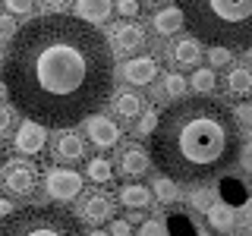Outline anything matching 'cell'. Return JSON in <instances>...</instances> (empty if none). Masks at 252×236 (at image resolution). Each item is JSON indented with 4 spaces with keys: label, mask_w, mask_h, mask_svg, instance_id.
I'll list each match as a JSON object with an SVG mask.
<instances>
[{
    "label": "cell",
    "mask_w": 252,
    "mask_h": 236,
    "mask_svg": "<svg viewBox=\"0 0 252 236\" xmlns=\"http://www.w3.org/2000/svg\"><path fill=\"white\" fill-rule=\"evenodd\" d=\"M155 195H158L164 205H167V202H173V199L180 195V189H177V183H173V179L161 177V179H155Z\"/></svg>",
    "instance_id": "cell-25"
},
{
    "label": "cell",
    "mask_w": 252,
    "mask_h": 236,
    "mask_svg": "<svg viewBox=\"0 0 252 236\" xmlns=\"http://www.w3.org/2000/svg\"><path fill=\"white\" fill-rule=\"evenodd\" d=\"M0 79L26 120L73 129L114 94V51L104 31L69 13H44L16 29Z\"/></svg>",
    "instance_id": "cell-1"
},
{
    "label": "cell",
    "mask_w": 252,
    "mask_h": 236,
    "mask_svg": "<svg viewBox=\"0 0 252 236\" xmlns=\"http://www.w3.org/2000/svg\"><path fill=\"white\" fill-rule=\"evenodd\" d=\"M152 167V154H148V148L142 145H126L120 151V161H117V173L126 179H139L142 173H148Z\"/></svg>",
    "instance_id": "cell-8"
},
{
    "label": "cell",
    "mask_w": 252,
    "mask_h": 236,
    "mask_svg": "<svg viewBox=\"0 0 252 236\" xmlns=\"http://www.w3.org/2000/svg\"><path fill=\"white\" fill-rule=\"evenodd\" d=\"M236 117H240L243 123H252V107H249V104H243V107H240V114H236Z\"/></svg>",
    "instance_id": "cell-34"
},
{
    "label": "cell",
    "mask_w": 252,
    "mask_h": 236,
    "mask_svg": "<svg viewBox=\"0 0 252 236\" xmlns=\"http://www.w3.org/2000/svg\"><path fill=\"white\" fill-rule=\"evenodd\" d=\"M243 220H246V224H252V199L243 205Z\"/></svg>",
    "instance_id": "cell-35"
},
{
    "label": "cell",
    "mask_w": 252,
    "mask_h": 236,
    "mask_svg": "<svg viewBox=\"0 0 252 236\" xmlns=\"http://www.w3.org/2000/svg\"><path fill=\"white\" fill-rule=\"evenodd\" d=\"M82 173L69 170V167H51L44 173V189L54 202H73L82 192Z\"/></svg>",
    "instance_id": "cell-6"
},
{
    "label": "cell",
    "mask_w": 252,
    "mask_h": 236,
    "mask_svg": "<svg viewBox=\"0 0 252 236\" xmlns=\"http://www.w3.org/2000/svg\"><path fill=\"white\" fill-rule=\"evenodd\" d=\"M170 57H173V63H177L180 69H192L195 63L202 60V44L195 41L192 35L177 38V41H173V47H170Z\"/></svg>",
    "instance_id": "cell-15"
},
{
    "label": "cell",
    "mask_w": 252,
    "mask_h": 236,
    "mask_svg": "<svg viewBox=\"0 0 252 236\" xmlns=\"http://www.w3.org/2000/svg\"><path fill=\"white\" fill-rule=\"evenodd\" d=\"M215 202H218V195H215V189H208V186H195L192 192H189V205L199 208V211H208Z\"/></svg>",
    "instance_id": "cell-24"
},
{
    "label": "cell",
    "mask_w": 252,
    "mask_h": 236,
    "mask_svg": "<svg viewBox=\"0 0 252 236\" xmlns=\"http://www.w3.org/2000/svg\"><path fill=\"white\" fill-rule=\"evenodd\" d=\"M16 151L19 154H41V148L47 145V129L32 120H22L19 129H16V139H13Z\"/></svg>",
    "instance_id": "cell-10"
},
{
    "label": "cell",
    "mask_w": 252,
    "mask_h": 236,
    "mask_svg": "<svg viewBox=\"0 0 252 236\" xmlns=\"http://www.w3.org/2000/svg\"><path fill=\"white\" fill-rule=\"evenodd\" d=\"M208 227L211 230H218V233H230L233 230V220H236V214H233V208L230 205H220V202H215L208 211Z\"/></svg>",
    "instance_id": "cell-20"
},
{
    "label": "cell",
    "mask_w": 252,
    "mask_h": 236,
    "mask_svg": "<svg viewBox=\"0 0 252 236\" xmlns=\"http://www.w3.org/2000/svg\"><path fill=\"white\" fill-rule=\"evenodd\" d=\"M117 13L120 16H136L139 13V0H117Z\"/></svg>",
    "instance_id": "cell-33"
},
{
    "label": "cell",
    "mask_w": 252,
    "mask_h": 236,
    "mask_svg": "<svg viewBox=\"0 0 252 236\" xmlns=\"http://www.w3.org/2000/svg\"><path fill=\"white\" fill-rule=\"evenodd\" d=\"M76 10H79V19H82V22L98 26V22H104L110 16L114 3H110V0H76Z\"/></svg>",
    "instance_id": "cell-18"
},
{
    "label": "cell",
    "mask_w": 252,
    "mask_h": 236,
    "mask_svg": "<svg viewBox=\"0 0 252 236\" xmlns=\"http://www.w3.org/2000/svg\"><path fill=\"white\" fill-rule=\"evenodd\" d=\"M0 236H89L63 205H26L0 217Z\"/></svg>",
    "instance_id": "cell-4"
},
{
    "label": "cell",
    "mask_w": 252,
    "mask_h": 236,
    "mask_svg": "<svg viewBox=\"0 0 252 236\" xmlns=\"http://www.w3.org/2000/svg\"><path fill=\"white\" fill-rule=\"evenodd\" d=\"M117 199H120V205L129 208V211H145L148 205H152V189L142 186V183H126Z\"/></svg>",
    "instance_id": "cell-16"
},
{
    "label": "cell",
    "mask_w": 252,
    "mask_h": 236,
    "mask_svg": "<svg viewBox=\"0 0 252 236\" xmlns=\"http://www.w3.org/2000/svg\"><path fill=\"white\" fill-rule=\"evenodd\" d=\"M148 3H161V0H148Z\"/></svg>",
    "instance_id": "cell-40"
},
{
    "label": "cell",
    "mask_w": 252,
    "mask_h": 236,
    "mask_svg": "<svg viewBox=\"0 0 252 236\" xmlns=\"http://www.w3.org/2000/svg\"><path fill=\"white\" fill-rule=\"evenodd\" d=\"M47 6H51V10H63V6H66V0H44Z\"/></svg>",
    "instance_id": "cell-38"
},
{
    "label": "cell",
    "mask_w": 252,
    "mask_h": 236,
    "mask_svg": "<svg viewBox=\"0 0 252 236\" xmlns=\"http://www.w3.org/2000/svg\"><path fill=\"white\" fill-rule=\"evenodd\" d=\"M114 47L110 51L117 54H139L142 47H145V31H142V26H136V22H123V26H114Z\"/></svg>",
    "instance_id": "cell-12"
},
{
    "label": "cell",
    "mask_w": 252,
    "mask_h": 236,
    "mask_svg": "<svg viewBox=\"0 0 252 236\" xmlns=\"http://www.w3.org/2000/svg\"><path fill=\"white\" fill-rule=\"evenodd\" d=\"M79 214L89 220L92 227H101L114 217V199L107 192H89L82 199V205H79Z\"/></svg>",
    "instance_id": "cell-9"
},
{
    "label": "cell",
    "mask_w": 252,
    "mask_h": 236,
    "mask_svg": "<svg viewBox=\"0 0 252 236\" xmlns=\"http://www.w3.org/2000/svg\"><path fill=\"white\" fill-rule=\"evenodd\" d=\"M240 123L215 98H180L167 104L148 145L161 177L189 186L224 177L240 161Z\"/></svg>",
    "instance_id": "cell-2"
},
{
    "label": "cell",
    "mask_w": 252,
    "mask_h": 236,
    "mask_svg": "<svg viewBox=\"0 0 252 236\" xmlns=\"http://www.w3.org/2000/svg\"><path fill=\"white\" fill-rule=\"evenodd\" d=\"M92 236H110V233H104V230H92Z\"/></svg>",
    "instance_id": "cell-39"
},
{
    "label": "cell",
    "mask_w": 252,
    "mask_h": 236,
    "mask_svg": "<svg viewBox=\"0 0 252 236\" xmlns=\"http://www.w3.org/2000/svg\"><path fill=\"white\" fill-rule=\"evenodd\" d=\"M227 94L230 98H243V101L252 94V69L249 66H230V73H227Z\"/></svg>",
    "instance_id": "cell-17"
},
{
    "label": "cell",
    "mask_w": 252,
    "mask_h": 236,
    "mask_svg": "<svg viewBox=\"0 0 252 236\" xmlns=\"http://www.w3.org/2000/svg\"><path fill=\"white\" fill-rule=\"evenodd\" d=\"M158 117H161V114H155V110H145V114L139 117V126H136L139 136H152L155 126H158Z\"/></svg>",
    "instance_id": "cell-27"
},
{
    "label": "cell",
    "mask_w": 252,
    "mask_h": 236,
    "mask_svg": "<svg viewBox=\"0 0 252 236\" xmlns=\"http://www.w3.org/2000/svg\"><path fill=\"white\" fill-rule=\"evenodd\" d=\"M110 107L117 110L120 120H139V117L148 110V101L142 98V94H136V91H117Z\"/></svg>",
    "instance_id": "cell-14"
},
{
    "label": "cell",
    "mask_w": 252,
    "mask_h": 236,
    "mask_svg": "<svg viewBox=\"0 0 252 236\" xmlns=\"http://www.w3.org/2000/svg\"><path fill=\"white\" fill-rule=\"evenodd\" d=\"M123 79L129 85H148L158 79V60L155 57H132L123 66Z\"/></svg>",
    "instance_id": "cell-13"
},
{
    "label": "cell",
    "mask_w": 252,
    "mask_h": 236,
    "mask_svg": "<svg viewBox=\"0 0 252 236\" xmlns=\"http://www.w3.org/2000/svg\"><path fill=\"white\" fill-rule=\"evenodd\" d=\"M186 22H183V13L177 10V6H167V10H158L155 16H152V29L158 31V35H173V31H180Z\"/></svg>",
    "instance_id": "cell-19"
},
{
    "label": "cell",
    "mask_w": 252,
    "mask_h": 236,
    "mask_svg": "<svg viewBox=\"0 0 252 236\" xmlns=\"http://www.w3.org/2000/svg\"><path fill=\"white\" fill-rule=\"evenodd\" d=\"M51 154L60 164H79V161H85V142L73 129H60L51 142Z\"/></svg>",
    "instance_id": "cell-7"
},
{
    "label": "cell",
    "mask_w": 252,
    "mask_h": 236,
    "mask_svg": "<svg viewBox=\"0 0 252 236\" xmlns=\"http://www.w3.org/2000/svg\"><path fill=\"white\" fill-rule=\"evenodd\" d=\"M186 91H189V79H183L180 73H167V76H164V98L180 101V98H186Z\"/></svg>",
    "instance_id": "cell-22"
},
{
    "label": "cell",
    "mask_w": 252,
    "mask_h": 236,
    "mask_svg": "<svg viewBox=\"0 0 252 236\" xmlns=\"http://www.w3.org/2000/svg\"><path fill=\"white\" fill-rule=\"evenodd\" d=\"M249 60H252V47H249Z\"/></svg>",
    "instance_id": "cell-41"
},
{
    "label": "cell",
    "mask_w": 252,
    "mask_h": 236,
    "mask_svg": "<svg viewBox=\"0 0 252 236\" xmlns=\"http://www.w3.org/2000/svg\"><path fill=\"white\" fill-rule=\"evenodd\" d=\"M139 236H164V227H161V220H142V227H139Z\"/></svg>",
    "instance_id": "cell-31"
},
{
    "label": "cell",
    "mask_w": 252,
    "mask_h": 236,
    "mask_svg": "<svg viewBox=\"0 0 252 236\" xmlns=\"http://www.w3.org/2000/svg\"><path fill=\"white\" fill-rule=\"evenodd\" d=\"M186 29L208 47H252V0H177Z\"/></svg>",
    "instance_id": "cell-3"
},
{
    "label": "cell",
    "mask_w": 252,
    "mask_h": 236,
    "mask_svg": "<svg viewBox=\"0 0 252 236\" xmlns=\"http://www.w3.org/2000/svg\"><path fill=\"white\" fill-rule=\"evenodd\" d=\"M0 66H3V60H0Z\"/></svg>",
    "instance_id": "cell-42"
},
{
    "label": "cell",
    "mask_w": 252,
    "mask_h": 236,
    "mask_svg": "<svg viewBox=\"0 0 252 236\" xmlns=\"http://www.w3.org/2000/svg\"><path fill=\"white\" fill-rule=\"evenodd\" d=\"M16 29H19V26H16V19H13L10 13H3V16H0V38H3L6 44H10V38L16 35Z\"/></svg>",
    "instance_id": "cell-29"
},
{
    "label": "cell",
    "mask_w": 252,
    "mask_h": 236,
    "mask_svg": "<svg viewBox=\"0 0 252 236\" xmlns=\"http://www.w3.org/2000/svg\"><path fill=\"white\" fill-rule=\"evenodd\" d=\"M110 236H132L129 220H110Z\"/></svg>",
    "instance_id": "cell-32"
},
{
    "label": "cell",
    "mask_w": 252,
    "mask_h": 236,
    "mask_svg": "<svg viewBox=\"0 0 252 236\" xmlns=\"http://www.w3.org/2000/svg\"><path fill=\"white\" fill-rule=\"evenodd\" d=\"M240 157H243V164H246V167H252V145L246 148V151H240Z\"/></svg>",
    "instance_id": "cell-37"
},
{
    "label": "cell",
    "mask_w": 252,
    "mask_h": 236,
    "mask_svg": "<svg viewBox=\"0 0 252 236\" xmlns=\"http://www.w3.org/2000/svg\"><path fill=\"white\" fill-rule=\"evenodd\" d=\"M38 183H41L38 179V167L32 161L13 157V161L0 164V189L6 195H13V199H32L38 192Z\"/></svg>",
    "instance_id": "cell-5"
},
{
    "label": "cell",
    "mask_w": 252,
    "mask_h": 236,
    "mask_svg": "<svg viewBox=\"0 0 252 236\" xmlns=\"http://www.w3.org/2000/svg\"><path fill=\"white\" fill-rule=\"evenodd\" d=\"M85 177L98 186H107L110 179H114V167H110V161H104V157H92V161L85 164Z\"/></svg>",
    "instance_id": "cell-21"
},
{
    "label": "cell",
    "mask_w": 252,
    "mask_h": 236,
    "mask_svg": "<svg viewBox=\"0 0 252 236\" xmlns=\"http://www.w3.org/2000/svg\"><path fill=\"white\" fill-rule=\"evenodd\" d=\"M6 10H10V16H26L32 13V6H35V0H3Z\"/></svg>",
    "instance_id": "cell-30"
},
{
    "label": "cell",
    "mask_w": 252,
    "mask_h": 236,
    "mask_svg": "<svg viewBox=\"0 0 252 236\" xmlns=\"http://www.w3.org/2000/svg\"><path fill=\"white\" fill-rule=\"evenodd\" d=\"M6 214H13V205L6 199H0V217H6Z\"/></svg>",
    "instance_id": "cell-36"
},
{
    "label": "cell",
    "mask_w": 252,
    "mask_h": 236,
    "mask_svg": "<svg viewBox=\"0 0 252 236\" xmlns=\"http://www.w3.org/2000/svg\"><path fill=\"white\" fill-rule=\"evenodd\" d=\"M192 91H199L202 98H208L211 91H215V85H218V79H215V73H211V69H195L192 73Z\"/></svg>",
    "instance_id": "cell-23"
},
{
    "label": "cell",
    "mask_w": 252,
    "mask_h": 236,
    "mask_svg": "<svg viewBox=\"0 0 252 236\" xmlns=\"http://www.w3.org/2000/svg\"><path fill=\"white\" fill-rule=\"evenodd\" d=\"M205 57H208V63L218 69V66H227V63H230V51H224V47H208Z\"/></svg>",
    "instance_id": "cell-28"
},
{
    "label": "cell",
    "mask_w": 252,
    "mask_h": 236,
    "mask_svg": "<svg viewBox=\"0 0 252 236\" xmlns=\"http://www.w3.org/2000/svg\"><path fill=\"white\" fill-rule=\"evenodd\" d=\"M85 129H89L92 145H98V148H114L117 142H120V136H123L120 126L110 120V117H101V114L89 117V120H85Z\"/></svg>",
    "instance_id": "cell-11"
},
{
    "label": "cell",
    "mask_w": 252,
    "mask_h": 236,
    "mask_svg": "<svg viewBox=\"0 0 252 236\" xmlns=\"http://www.w3.org/2000/svg\"><path fill=\"white\" fill-rule=\"evenodd\" d=\"M16 126V110L13 104H0V139H10Z\"/></svg>",
    "instance_id": "cell-26"
}]
</instances>
